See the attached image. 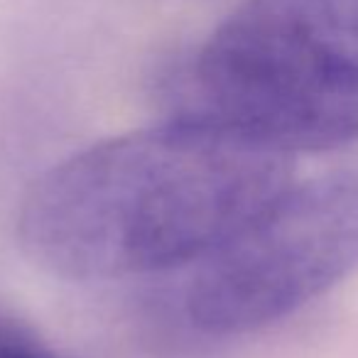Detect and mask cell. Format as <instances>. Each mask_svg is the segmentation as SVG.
Masks as SVG:
<instances>
[{"label": "cell", "instance_id": "5b68a950", "mask_svg": "<svg viewBox=\"0 0 358 358\" xmlns=\"http://www.w3.org/2000/svg\"><path fill=\"white\" fill-rule=\"evenodd\" d=\"M6 358H55L45 351H37L35 346H30L27 341H20L17 346H13L10 351L6 353Z\"/></svg>", "mask_w": 358, "mask_h": 358}, {"label": "cell", "instance_id": "277c9868", "mask_svg": "<svg viewBox=\"0 0 358 358\" xmlns=\"http://www.w3.org/2000/svg\"><path fill=\"white\" fill-rule=\"evenodd\" d=\"M20 341H25V338L17 334V329H13L10 324L0 322V358H6V353L10 351L13 346H17Z\"/></svg>", "mask_w": 358, "mask_h": 358}, {"label": "cell", "instance_id": "7a4b0ae2", "mask_svg": "<svg viewBox=\"0 0 358 358\" xmlns=\"http://www.w3.org/2000/svg\"><path fill=\"white\" fill-rule=\"evenodd\" d=\"M201 113L280 150L358 138V0H243L194 64Z\"/></svg>", "mask_w": 358, "mask_h": 358}, {"label": "cell", "instance_id": "6da1fadb", "mask_svg": "<svg viewBox=\"0 0 358 358\" xmlns=\"http://www.w3.org/2000/svg\"><path fill=\"white\" fill-rule=\"evenodd\" d=\"M292 185V155L209 113L101 140L35 182L20 241L37 265L110 280L199 263Z\"/></svg>", "mask_w": 358, "mask_h": 358}, {"label": "cell", "instance_id": "3957f363", "mask_svg": "<svg viewBox=\"0 0 358 358\" xmlns=\"http://www.w3.org/2000/svg\"><path fill=\"white\" fill-rule=\"evenodd\" d=\"M358 265V172L289 185L196 263L187 314L209 334L253 331Z\"/></svg>", "mask_w": 358, "mask_h": 358}]
</instances>
